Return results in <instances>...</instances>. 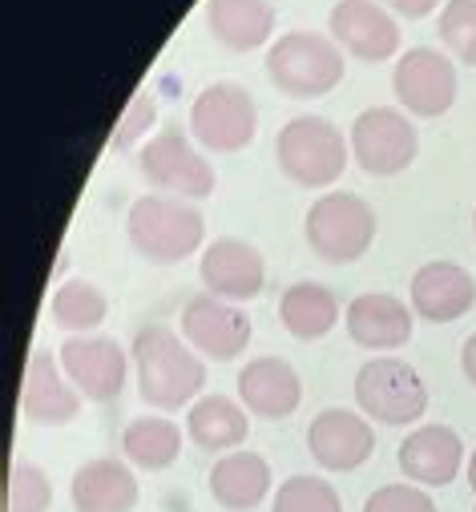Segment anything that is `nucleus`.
<instances>
[{
    "instance_id": "34",
    "label": "nucleus",
    "mask_w": 476,
    "mask_h": 512,
    "mask_svg": "<svg viewBox=\"0 0 476 512\" xmlns=\"http://www.w3.org/2000/svg\"><path fill=\"white\" fill-rule=\"evenodd\" d=\"M460 367H464V379L476 388V331L464 339V347H460Z\"/></svg>"
},
{
    "instance_id": "8",
    "label": "nucleus",
    "mask_w": 476,
    "mask_h": 512,
    "mask_svg": "<svg viewBox=\"0 0 476 512\" xmlns=\"http://www.w3.org/2000/svg\"><path fill=\"white\" fill-rule=\"evenodd\" d=\"M351 158L360 162L372 178H396L404 174L420 154V134L404 109L372 105L351 121Z\"/></svg>"
},
{
    "instance_id": "14",
    "label": "nucleus",
    "mask_w": 476,
    "mask_h": 512,
    "mask_svg": "<svg viewBox=\"0 0 476 512\" xmlns=\"http://www.w3.org/2000/svg\"><path fill=\"white\" fill-rule=\"evenodd\" d=\"M327 25H331V41L343 53L368 65H380L400 53V25L380 0H335Z\"/></svg>"
},
{
    "instance_id": "36",
    "label": "nucleus",
    "mask_w": 476,
    "mask_h": 512,
    "mask_svg": "<svg viewBox=\"0 0 476 512\" xmlns=\"http://www.w3.org/2000/svg\"><path fill=\"white\" fill-rule=\"evenodd\" d=\"M472 230H476V214H472Z\"/></svg>"
},
{
    "instance_id": "3",
    "label": "nucleus",
    "mask_w": 476,
    "mask_h": 512,
    "mask_svg": "<svg viewBox=\"0 0 476 512\" xmlns=\"http://www.w3.org/2000/svg\"><path fill=\"white\" fill-rule=\"evenodd\" d=\"M347 158H351V146L343 142L339 125L327 117H315V113L291 117L275 138L279 170L295 186H307V190H323V186L339 182V174L347 170Z\"/></svg>"
},
{
    "instance_id": "1",
    "label": "nucleus",
    "mask_w": 476,
    "mask_h": 512,
    "mask_svg": "<svg viewBox=\"0 0 476 512\" xmlns=\"http://www.w3.org/2000/svg\"><path fill=\"white\" fill-rule=\"evenodd\" d=\"M134 371L138 392L154 412H182L206 388V363L162 323L134 335Z\"/></svg>"
},
{
    "instance_id": "10",
    "label": "nucleus",
    "mask_w": 476,
    "mask_h": 512,
    "mask_svg": "<svg viewBox=\"0 0 476 512\" xmlns=\"http://www.w3.org/2000/svg\"><path fill=\"white\" fill-rule=\"evenodd\" d=\"M57 359H61L69 383L81 392V400H89V404H109L126 388L130 359L122 351V343L109 335H69L61 343Z\"/></svg>"
},
{
    "instance_id": "17",
    "label": "nucleus",
    "mask_w": 476,
    "mask_h": 512,
    "mask_svg": "<svg viewBox=\"0 0 476 512\" xmlns=\"http://www.w3.org/2000/svg\"><path fill=\"white\" fill-rule=\"evenodd\" d=\"M396 464L408 476V484L420 488H444L464 468V440L444 424H424L408 432L396 448Z\"/></svg>"
},
{
    "instance_id": "15",
    "label": "nucleus",
    "mask_w": 476,
    "mask_h": 512,
    "mask_svg": "<svg viewBox=\"0 0 476 512\" xmlns=\"http://www.w3.org/2000/svg\"><path fill=\"white\" fill-rule=\"evenodd\" d=\"M307 452L327 472H355V468H364L372 460L376 432H372L368 416H360V412L327 408L307 428Z\"/></svg>"
},
{
    "instance_id": "26",
    "label": "nucleus",
    "mask_w": 476,
    "mask_h": 512,
    "mask_svg": "<svg viewBox=\"0 0 476 512\" xmlns=\"http://www.w3.org/2000/svg\"><path fill=\"white\" fill-rule=\"evenodd\" d=\"M122 452L130 464H138L146 472H166L182 452V428L166 416H138L126 424Z\"/></svg>"
},
{
    "instance_id": "22",
    "label": "nucleus",
    "mask_w": 476,
    "mask_h": 512,
    "mask_svg": "<svg viewBox=\"0 0 476 512\" xmlns=\"http://www.w3.org/2000/svg\"><path fill=\"white\" fill-rule=\"evenodd\" d=\"M206 29L230 53L263 49L275 33L271 0H206Z\"/></svg>"
},
{
    "instance_id": "27",
    "label": "nucleus",
    "mask_w": 476,
    "mask_h": 512,
    "mask_svg": "<svg viewBox=\"0 0 476 512\" xmlns=\"http://www.w3.org/2000/svg\"><path fill=\"white\" fill-rule=\"evenodd\" d=\"M49 315L61 331L69 335H89L105 323L109 315V299L101 295V287H93L89 279H69L53 291V303H49Z\"/></svg>"
},
{
    "instance_id": "37",
    "label": "nucleus",
    "mask_w": 476,
    "mask_h": 512,
    "mask_svg": "<svg viewBox=\"0 0 476 512\" xmlns=\"http://www.w3.org/2000/svg\"><path fill=\"white\" fill-rule=\"evenodd\" d=\"M472 512H476V508H472Z\"/></svg>"
},
{
    "instance_id": "7",
    "label": "nucleus",
    "mask_w": 476,
    "mask_h": 512,
    "mask_svg": "<svg viewBox=\"0 0 476 512\" xmlns=\"http://www.w3.org/2000/svg\"><path fill=\"white\" fill-rule=\"evenodd\" d=\"M190 134L210 154H238L259 134V105L238 81H214L190 105Z\"/></svg>"
},
{
    "instance_id": "20",
    "label": "nucleus",
    "mask_w": 476,
    "mask_h": 512,
    "mask_svg": "<svg viewBox=\"0 0 476 512\" xmlns=\"http://www.w3.org/2000/svg\"><path fill=\"white\" fill-rule=\"evenodd\" d=\"M476 303V283L460 263H424L412 275V311L428 323H456Z\"/></svg>"
},
{
    "instance_id": "25",
    "label": "nucleus",
    "mask_w": 476,
    "mask_h": 512,
    "mask_svg": "<svg viewBox=\"0 0 476 512\" xmlns=\"http://www.w3.org/2000/svg\"><path fill=\"white\" fill-rule=\"evenodd\" d=\"M279 319L295 339L315 343L339 323V299L323 283H291L279 299Z\"/></svg>"
},
{
    "instance_id": "18",
    "label": "nucleus",
    "mask_w": 476,
    "mask_h": 512,
    "mask_svg": "<svg viewBox=\"0 0 476 512\" xmlns=\"http://www.w3.org/2000/svg\"><path fill=\"white\" fill-rule=\"evenodd\" d=\"M238 400L259 420H287L303 404V379L279 355H259L238 371Z\"/></svg>"
},
{
    "instance_id": "29",
    "label": "nucleus",
    "mask_w": 476,
    "mask_h": 512,
    "mask_svg": "<svg viewBox=\"0 0 476 512\" xmlns=\"http://www.w3.org/2000/svg\"><path fill=\"white\" fill-rule=\"evenodd\" d=\"M49 504H53V484L41 472V464H33L29 456L13 460L9 492H5V512H49Z\"/></svg>"
},
{
    "instance_id": "23",
    "label": "nucleus",
    "mask_w": 476,
    "mask_h": 512,
    "mask_svg": "<svg viewBox=\"0 0 476 512\" xmlns=\"http://www.w3.org/2000/svg\"><path fill=\"white\" fill-rule=\"evenodd\" d=\"M210 496L226 512H251L271 496V464L259 452H226L210 468Z\"/></svg>"
},
{
    "instance_id": "30",
    "label": "nucleus",
    "mask_w": 476,
    "mask_h": 512,
    "mask_svg": "<svg viewBox=\"0 0 476 512\" xmlns=\"http://www.w3.org/2000/svg\"><path fill=\"white\" fill-rule=\"evenodd\" d=\"M436 33L452 57L476 69V0H448Z\"/></svg>"
},
{
    "instance_id": "19",
    "label": "nucleus",
    "mask_w": 476,
    "mask_h": 512,
    "mask_svg": "<svg viewBox=\"0 0 476 512\" xmlns=\"http://www.w3.org/2000/svg\"><path fill=\"white\" fill-rule=\"evenodd\" d=\"M412 315L404 299L388 291H368L347 303V335L368 351H396L412 339Z\"/></svg>"
},
{
    "instance_id": "6",
    "label": "nucleus",
    "mask_w": 476,
    "mask_h": 512,
    "mask_svg": "<svg viewBox=\"0 0 476 512\" xmlns=\"http://www.w3.org/2000/svg\"><path fill=\"white\" fill-rule=\"evenodd\" d=\"M355 404L376 424L408 428L428 412V388L412 363L396 355H376L355 371Z\"/></svg>"
},
{
    "instance_id": "33",
    "label": "nucleus",
    "mask_w": 476,
    "mask_h": 512,
    "mask_svg": "<svg viewBox=\"0 0 476 512\" xmlns=\"http://www.w3.org/2000/svg\"><path fill=\"white\" fill-rule=\"evenodd\" d=\"M380 5H388L392 13H400V17H408V21H424L428 13H436L440 0H380Z\"/></svg>"
},
{
    "instance_id": "32",
    "label": "nucleus",
    "mask_w": 476,
    "mask_h": 512,
    "mask_svg": "<svg viewBox=\"0 0 476 512\" xmlns=\"http://www.w3.org/2000/svg\"><path fill=\"white\" fill-rule=\"evenodd\" d=\"M364 512H436V500L420 484H384L364 500Z\"/></svg>"
},
{
    "instance_id": "31",
    "label": "nucleus",
    "mask_w": 476,
    "mask_h": 512,
    "mask_svg": "<svg viewBox=\"0 0 476 512\" xmlns=\"http://www.w3.org/2000/svg\"><path fill=\"white\" fill-rule=\"evenodd\" d=\"M154 121H158V101H154V93H150V89L134 93L130 105H126V113H122V121H117V130H113V150L138 146V142L150 134Z\"/></svg>"
},
{
    "instance_id": "5",
    "label": "nucleus",
    "mask_w": 476,
    "mask_h": 512,
    "mask_svg": "<svg viewBox=\"0 0 476 512\" xmlns=\"http://www.w3.org/2000/svg\"><path fill=\"white\" fill-rule=\"evenodd\" d=\"M267 77L287 97H323L343 81V49L323 33H283L267 49Z\"/></svg>"
},
{
    "instance_id": "9",
    "label": "nucleus",
    "mask_w": 476,
    "mask_h": 512,
    "mask_svg": "<svg viewBox=\"0 0 476 512\" xmlns=\"http://www.w3.org/2000/svg\"><path fill=\"white\" fill-rule=\"evenodd\" d=\"M138 170L150 186H158L162 194H174V198H210L218 186L214 166L190 146V138L182 130H174V125L142 146Z\"/></svg>"
},
{
    "instance_id": "12",
    "label": "nucleus",
    "mask_w": 476,
    "mask_h": 512,
    "mask_svg": "<svg viewBox=\"0 0 476 512\" xmlns=\"http://www.w3.org/2000/svg\"><path fill=\"white\" fill-rule=\"evenodd\" d=\"M251 331H255L251 315L238 303H226L214 295H194L182 307V339L214 363H230L243 355L251 343Z\"/></svg>"
},
{
    "instance_id": "4",
    "label": "nucleus",
    "mask_w": 476,
    "mask_h": 512,
    "mask_svg": "<svg viewBox=\"0 0 476 512\" xmlns=\"http://www.w3.org/2000/svg\"><path fill=\"white\" fill-rule=\"evenodd\" d=\"M376 210L360 198V194H347V190H331L323 194L307 218H303V234H307V246L319 254L323 263H355L364 259L376 242Z\"/></svg>"
},
{
    "instance_id": "16",
    "label": "nucleus",
    "mask_w": 476,
    "mask_h": 512,
    "mask_svg": "<svg viewBox=\"0 0 476 512\" xmlns=\"http://www.w3.org/2000/svg\"><path fill=\"white\" fill-rule=\"evenodd\" d=\"M81 412V392L69 383L61 359L49 351H33L21 383V416L41 428H65Z\"/></svg>"
},
{
    "instance_id": "24",
    "label": "nucleus",
    "mask_w": 476,
    "mask_h": 512,
    "mask_svg": "<svg viewBox=\"0 0 476 512\" xmlns=\"http://www.w3.org/2000/svg\"><path fill=\"white\" fill-rule=\"evenodd\" d=\"M247 432V408L226 396H202L186 412V436L202 452H238V444H247Z\"/></svg>"
},
{
    "instance_id": "35",
    "label": "nucleus",
    "mask_w": 476,
    "mask_h": 512,
    "mask_svg": "<svg viewBox=\"0 0 476 512\" xmlns=\"http://www.w3.org/2000/svg\"><path fill=\"white\" fill-rule=\"evenodd\" d=\"M464 472H468V488L476 492V448H472V460L464 464Z\"/></svg>"
},
{
    "instance_id": "13",
    "label": "nucleus",
    "mask_w": 476,
    "mask_h": 512,
    "mask_svg": "<svg viewBox=\"0 0 476 512\" xmlns=\"http://www.w3.org/2000/svg\"><path fill=\"white\" fill-rule=\"evenodd\" d=\"M198 279H202L206 295H214V299L251 303L267 287V263H263L259 246H251L247 238H214L202 250Z\"/></svg>"
},
{
    "instance_id": "11",
    "label": "nucleus",
    "mask_w": 476,
    "mask_h": 512,
    "mask_svg": "<svg viewBox=\"0 0 476 512\" xmlns=\"http://www.w3.org/2000/svg\"><path fill=\"white\" fill-rule=\"evenodd\" d=\"M392 93L412 117H444L456 101V65L440 49L416 45L396 61Z\"/></svg>"
},
{
    "instance_id": "2",
    "label": "nucleus",
    "mask_w": 476,
    "mask_h": 512,
    "mask_svg": "<svg viewBox=\"0 0 476 512\" xmlns=\"http://www.w3.org/2000/svg\"><path fill=\"white\" fill-rule=\"evenodd\" d=\"M126 234H130V246L142 254V259H150L158 267H174V263L190 259V254L202 246L206 218L186 198L146 194V198H138L130 206Z\"/></svg>"
},
{
    "instance_id": "28",
    "label": "nucleus",
    "mask_w": 476,
    "mask_h": 512,
    "mask_svg": "<svg viewBox=\"0 0 476 512\" xmlns=\"http://www.w3.org/2000/svg\"><path fill=\"white\" fill-rule=\"evenodd\" d=\"M271 512H343V500L319 476H291L271 496Z\"/></svg>"
},
{
    "instance_id": "21",
    "label": "nucleus",
    "mask_w": 476,
    "mask_h": 512,
    "mask_svg": "<svg viewBox=\"0 0 476 512\" xmlns=\"http://www.w3.org/2000/svg\"><path fill=\"white\" fill-rule=\"evenodd\" d=\"M142 488L130 464L122 460H89L69 480V500L77 512H134Z\"/></svg>"
}]
</instances>
